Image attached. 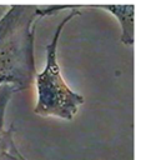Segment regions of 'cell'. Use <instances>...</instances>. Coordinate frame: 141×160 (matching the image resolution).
<instances>
[{
  "label": "cell",
  "instance_id": "6da1fadb",
  "mask_svg": "<svg viewBox=\"0 0 141 160\" xmlns=\"http://www.w3.org/2000/svg\"><path fill=\"white\" fill-rule=\"evenodd\" d=\"M40 9L15 4L0 18V86L9 84L16 92L32 86L36 75L34 39Z\"/></svg>",
  "mask_w": 141,
  "mask_h": 160
},
{
  "label": "cell",
  "instance_id": "7a4b0ae2",
  "mask_svg": "<svg viewBox=\"0 0 141 160\" xmlns=\"http://www.w3.org/2000/svg\"><path fill=\"white\" fill-rule=\"evenodd\" d=\"M80 15L77 9L66 15L57 25L54 36L46 46V64L41 72H36L34 82L36 86V104L34 112L40 116H56L64 120H72L79 108L84 104L82 95L72 91L65 82L57 61V46L65 25Z\"/></svg>",
  "mask_w": 141,
  "mask_h": 160
},
{
  "label": "cell",
  "instance_id": "3957f363",
  "mask_svg": "<svg viewBox=\"0 0 141 160\" xmlns=\"http://www.w3.org/2000/svg\"><path fill=\"white\" fill-rule=\"evenodd\" d=\"M84 8L101 9L112 14L121 26L120 41L124 45H134L135 40V5L134 4H122V5H81Z\"/></svg>",
  "mask_w": 141,
  "mask_h": 160
},
{
  "label": "cell",
  "instance_id": "277c9868",
  "mask_svg": "<svg viewBox=\"0 0 141 160\" xmlns=\"http://www.w3.org/2000/svg\"><path fill=\"white\" fill-rule=\"evenodd\" d=\"M15 92H16L15 88L9 84H4L0 86V154L6 144L7 139L14 135L12 126H10L7 130L4 129V119H5V111L9 105V101Z\"/></svg>",
  "mask_w": 141,
  "mask_h": 160
},
{
  "label": "cell",
  "instance_id": "5b68a950",
  "mask_svg": "<svg viewBox=\"0 0 141 160\" xmlns=\"http://www.w3.org/2000/svg\"><path fill=\"white\" fill-rule=\"evenodd\" d=\"M0 160H26L19 151V149L14 141V135L7 139L2 151L0 154Z\"/></svg>",
  "mask_w": 141,
  "mask_h": 160
}]
</instances>
